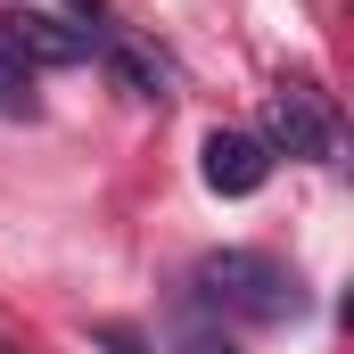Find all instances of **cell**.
<instances>
[{
    "label": "cell",
    "mask_w": 354,
    "mask_h": 354,
    "mask_svg": "<svg viewBox=\"0 0 354 354\" xmlns=\"http://www.w3.org/2000/svg\"><path fill=\"white\" fill-rule=\"evenodd\" d=\"M198 297L223 313V322H256V330H280L305 313V280L264 256V248H214L198 256Z\"/></svg>",
    "instance_id": "obj_1"
},
{
    "label": "cell",
    "mask_w": 354,
    "mask_h": 354,
    "mask_svg": "<svg viewBox=\"0 0 354 354\" xmlns=\"http://www.w3.org/2000/svg\"><path fill=\"white\" fill-rule=\"evenodd\" d=\"M256 140H264L272 157H330V149H338V107H330V91H313L305 75H297V83H272Z\"/></svg>",
    "instance_id": "obj_2"
},
{
    "label": "cell",
    "mask_w": 354,
    "mask_h": 354,
    "mask_svg": "<svg viewBox=\"0 0 354 354\" xmlns=\"http://www.w3.org/2000/svg\"><path fill=\"white\" fill-rule=\"evenodd\" d=\"M0 58H17V66H83L91 58V25L17 8V17H0Z\"/></svg>",
    "instance_id": "obj_3"
},
{
    "label": "cell",
    "mask_w": 354,
    "mask_h": 354,
    "mask_svg": "<svg viewBox=\"0 0 354 354\" xmlns=\"http://www.w3.org/2000/svg\"><path fill=\"white\" fill-rule=\"evenodd\" d=\"M198 157H206L198 174H206L214 198H256L264 174H272V149L256 140V132H206V149H198Z\"/></svg>",
    "instance_id": "obj_4"
},
{
    "label": "cell",
    "mask_w": 354,
    "mask_h": 354,
    "mask_svg": "<svg viewBox=\"0 0 354 354\" xmlns=\"http://www.w3.org/2000/svg\"><path fill=\"white\" fill-rule=\"evenodd\" d=\"M107 66H115V83L132 91V99H165V66H157L149 50H132V41H107Z\"/></svg>",
    "instance_id": "obj_5"
},
{
    "label": "cell",
    "mask_w": 354,
    "mask_h": 354,
    "mask_svg": "<svg viewBox=\"0 0 354 354\" xmlns=\"http://www.w3.org/2000/svg\"><path fill=\"white\" fill-rule=\"evenodd\" d=\"M0 115H33V83L17 58H0Z\"/></svg>",
    "instance_id": "obj_6"
},
{
    "label": "cell",
    "mask_w": 354,
    "mask_h": 354,
    "mask_svg": "<svg viewBox=\"0 0 354 354\" xmlns=\"http://www.w3.org/2000/svg\"><path fill=\"white\" fill-rule=\"evenodd\" d=\"M181 354H239V346H231V338H214V330H189V338H181Z\"/></svg>",
    "instance_id": "obj_7"
},
{
    "label": "cell",
    "mask_w": 354,
    "mask_h": 354,
    "mask_svg": "<svg viewBox=\"0 0 354 354\" xmlns=\"http://www.w3.org/2000/svg\"><path fill=\"white\" fill-rule=\"evenodd\" d=\"M91 8H99V0H75V17H91Z\"/></svg>",
    "instance_id": "obj_8"
},
{
    "label": "cell",
    "mask_w": 354,
    "mask_h": 354,
    "mask_svg": "<svg viewBox=\"0 0 354 354\" xmlns=\"http://www.w3.org/2000/svg\"><path fill=\"white\" fill-rule=\"evenodd\" d=\"M0 354H17V346H8V338H0Z\"/></svg>",
    "instance_id": "obj_9"
}]
</instances>
